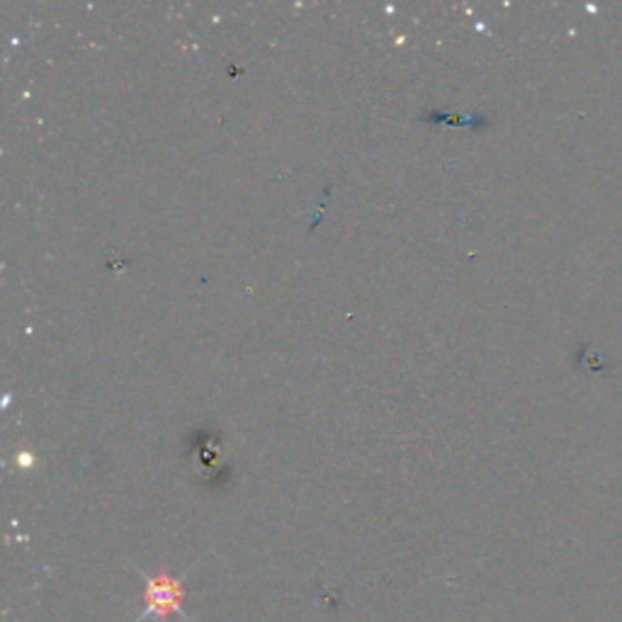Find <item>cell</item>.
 Here are the masks:
<instances>
[{
	"label": "cell",
	"mask_w": 622,
	"mask_h": 622,
	"mask_svg": "<svg viewBox=\"0 0 622 622\" xmlns=\"http://www.w3.org/2000/svg\"><path fill=\"white\" fill-rule=\"evenodd\" d=\"M182 579L168 576L166 572L147 576V613L137 618V622H144L147 618H156L158 622H166L170 615H182Z\"/></svg>",
	"instance_id": "cell-1"
}]
</instances>
